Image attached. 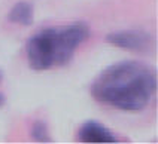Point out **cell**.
I'll list each match as a JSON object with an SVG mask.
<instances>
[{
	"label": "cell",
	"instance_id": "cell-4",
	"mask_svg": "<svg viewBox=\"0 0 158 144\" xmlns=\"http://www.w3.org/2000/svg\"><path fill=\"white\" fill-rule=\"evenodd\" d=\"M78 140L81 143H116L115 137L103 123L97 120H88L79 128Z\"/></svg>",
	"mask_w": 158,
	"mask_h": 144
},
{
	"label": "cell",
	"instance_id": "cell-3",
	"mask_svg": "<svg viewBox=\"0 0 158 144\" xmlns=\"http://www.w3.org/2000/svg\"><path fill=\"white\" fill-rule=\"evenodd\" d=\"M106 42L119 49H125L136 54H148L154 48V37L145 30L112 31L106 36Z\"/></svg>",
	"mask_w": 158,
	"mask_h": 144
},
{
	"label": "cell",
	"instance_id": "cell-7",
	"mask_svg": "<svg viewBox=\"0 0 158 144\" xmlns=\"http://www.w3.org/2000/svg\"><path fill=\"white\" fill-rule=\"evenodd\" d=\"M5 101H6V98H5V95L3 94H0V107L5 104Z\"/></svg>",
	"mask_w": 158,
	"mask_h": 144
},
{
	"label": "cell",
	"instance_id": "cell-8",
	"mask_svg": "<svg viewBox=\"0 0 158 144\" xmlns=\"http://www.w3.org/2000/svg\"><path fill=\"white\" fill-rule=\"evenodd\" d=\"M2 77H3V73L0 72V80H2Z\"/></svg>",
	"mask_w": 158,
	"mask_h": 144
},
{
	"label": "cell",
	"instance_id": "cell-1",
	"mask_svg": "<svg viewBox=\"0 0 158 144\" xmlns=\"http://www.w3.org/2000/svg\"><path fill=\"white\" fill-rule=\"evenodd\" d=\"M157 91V73L140 61H121L98 73L89 86L97 103L124 111H140Z\"/></svg>",
	"mask_w": 158,
	"mask_h": 144
},
{
	"label": "cell",
	"instance_id": "cell-6",
	"mask_svg": "<svg viewBox=\"0 0 158 144\" xmlns=\"http://www.w3.org/2000/svg\"><path fill=\"white\" fill-rule=\"evenodd\" d=\"M30 135L36 143H52L51 134H49V128L46 125L45 120H36L31 125Z\"/></svg>",
	"mask_w": 158,
	"mask_h": 144
},
{
	"label": "cell",
	"instance_id": "cell-2",
	"mask_svg": "<svg viewBox=\"0 0 158 144\" xmlns=\"http://www.w3.org/2000/svg\"><path fill=\"white\" fill-rule=\"evenodd\" d=\"M88 36L89 27L82 21H76L67 27L45 28L37 31L27 40L26 45L30 67L37 72H44L67 65Z\"/></svg>",
	"mask_w": 158,
	"mask_h": 144
},
{
	"label": "cell",
	"instance_id": "cell-5",
	"mask_svg": "<svg viewBox=\"0 0 158 144\" xmlns=\"http://www.w3.org/2000/svg\"><path fill=\"white\" fill-rule=\"evenodd\" d=\"M8 21L17 25L28 27L35 21V9L33 5L28 2H18L15 3L8 14Z\"/></svg>",
	"mask_w": 158,
	"mask_h": 144
}]
</instances>
